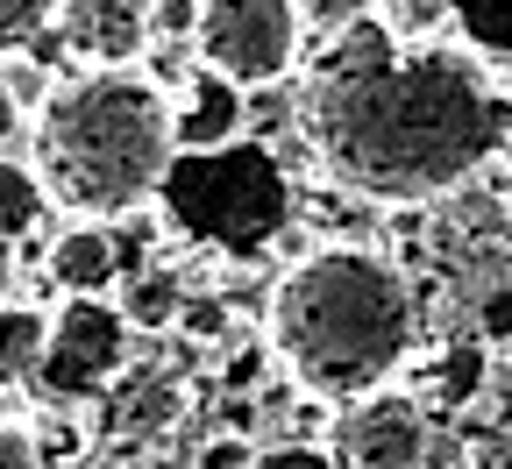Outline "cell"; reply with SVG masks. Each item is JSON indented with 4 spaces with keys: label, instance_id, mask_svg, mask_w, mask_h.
Returning a JSON list of instances; mask_svg holds the SVG:
<instances>
[{
    "label": "cell",
    "instance_id": "obj_25",
    "mask_svg": "<svg viewBox=\"0 0 512 469\" xmlns=\"http://www.w3.org/2000/svg\"><path fill=\"white\" fill-rule=\"evenodd\" d=\"M8 128H15V107H8V93H0V136H8Z\"/></svg>",
    "mask_w": 512,
    "mask_h": 469
},
{
    "label": "cell",
    "instance_id": "obj_23",
    "mask_svg": "<svg viewBox=\"0 0 512 469\" xmlns=\"http://www.w3.org/2000/svg\"><path fill=\"white\" fill-rule=\"evenodd\" d=\"M477 327H484V342H512V285L484 299V313H477Z\"/></svg>",
    "mask_w": 512,
    "mask_h": 469
},
{
    "label": "cell",
    "instance_id": "obj_15",
    "mask_svg": "<svg viewBox=\"0 0 512 469\" xmlns=\"http://www.w3.org/2000/svg\"><path fill=\"white\" fill-rule=\"evenodd\" d=\"M470 57H512V0H448Z\"/></svg>",
    "mask_w": 512,
    "mask_h": 469
},
{
    "label": "cell",
    "instance_id": "obj_24",
    "mask_svg": "<svg viewBox=\"0 0 512 469\" xmlns=\"http://www.w3.org/2000/svg\"><path fill=\"white\" fill-rule=\"evenodd\" d=\"M15 292V256H8V242H0V299Z\"/></svg>",
    "mask_w": 512,
    "mask_h": 469
},
{
    "label": "cell",
    "instance_id": "obj_14",
    "mask_svg": "<svg viewBox=\"0 0 512 469\" xmlns=\"http://www.w3.org/2000/svg\"><path fill=\"white\" fill-rule=\"evenodd\" d=\"M178 299H185V285L171 271H136V278L121 285V306L114 313H121L128 334H164L178 320Z\"/></svg>",
    "mask_w": 512,
    "mask_h": 469
},
{
    "label": "cell",
    "instance_id": "obj_6",
    "mask_svg": "<svg viewBox=\"0 0 512 469\" xmlns=\"http://www.w3.org/2000/svg\"><path fill=\"white\" fill-rule=\"evenodd\" d=\"M128 363V327L107 299H64L50 313V334H43V363H36V384L50 406H93V398L121 377Z\"/></svg>",
    "mask_w": 512,
    "mask_h": 469
},
{
    "label": "cell",
    "instance_id": "obj_3",
    "mask_svg": "<svg viewBox=\"0 0 512 469\" xmlns=\"http://www.w3.org/2000/svg\"><path fill=\"white\" fill-rule=\"evenodd\" d=\"M171 100L136 79V64L114 72H64L36 107L29 171L57 221H121L143 214L171 171Z\"/></svg>",
    "mask_w": 512,
    "mask_h": 469
},
{
    "label": "cell",
    "instance_id": "obj_19",
    "mask_svg": "<svg viewBox=\"0 0 512 469\" xmlns=\"http://www.w3.org/2000/svg\"><path fill=\"white\" fill-rule=\"evenodd\" d=\"M50 29V0H0V50H22Z\"/></svg>",
    "mask_w": 512,
    "mask_h": 469
},
{
    "label": "cell",
    "instance_id": "obj_17",
    "mask_svg": "<svg viewBox=\"0 0 512 469\" xmlns=\"http://www.w3.org/2000/svg\"><path fill=\"white\" fill-rule=\"evenodd\" d=\"M171 327H185L192 342H221V334H228V299H214V292H185Z\"/></svg>",
    "mask_w": 512,
    "mask_h": 469
},
{
    "label": "cell",
    "instance_id": "obj_21",
    "mask_svg": "<svg viewBox=\"0 0 512 469\" xmlns=\"http://www.w3.org/2000/svg\"><path fill=\"white\" fill-rule=\"evenodd\" d=\"M249 462H256L249 434H214V441H200V455H192V469H249Z\"/></svg>",
    "mask_w": 512,
    "mask_h": 469
},
{
    "label": "cell",
    "instance_id": "obj_9",
    "mask_svg": "<svg viewBox=\"0 0 512 469\" xmlns=\"http://www.w3.org/2000/svg\"><path fill=\"white\" fill-rule=\"evenodd\" d=\"M107 441H157L164 427L185 420V384L157 363H121V377L93 398Z\"/></svg>",
    "mask_w": 512,
    "mask_h": 469
},
{
    "label": "cell",
    "instance_id": "obj_16",
    "mask_svg": "<svg viewBox=\"0 0 512 469\" xmlns=\"http://www.w3.org/2000/svg\"><path fill=\"white\" fill-rule=\"evenodd\" d=\"M50 86H57L50 64H36L29 50H0V93H8L15 121H22V114H36V107L50 100Z\"/></svg>",
    "mask_w": 512,
    "mask_h": 469
},
{
    "label": "cell",
    "instance_id": "obj_12",
    "mask_svg": "<svg viewBox=\"0 0 512 469\" xmlns=\"http://www.w3.org/2000/svg\"><path fill=\"white\" fill-rule=\"evenodd\" d=\"M50 228H57V214H50V199H43L29 157H15L8 143H0V242L15 249L29 235H50Z\"/></svg>",
    "mask_w": 512,
    "mask_h": 469
},
{
    "label": "cell",
    "instance_id": "obj_4",
    "mask_svg": "<svg viewBox=\"0 0 512 469\" xmlns=\"http://www.w3.org/2000/svg\"><path fill=\"white\" fill-rule=\"evenodd\" d=\"M164 221L221 256H256L292 228V178L264 143H228V150H200V157H171L164 185H157Z\"/></svg>",
    "mask_w": 512,
    "mask_h": 469
},
{
    "label": "cell",
    "instance_id": "obj_2",
    "mask_svg": "<svg viewBox=\"0 0 512 469\" xmlns=\"http://www.w3.org/2000/svg\"><path fill=\"white\" fill-rule=\"evenodd\" d=\"M420 306L392 256L363 242L306 249L271 292V356L313 406L377 398L413 356Z\"/></svg>",
    "mask_w": 512,
    "mask_h": 469
},
{
    "label": "cell",
    "instance_id": "obj_7",
    "mask_svg": "<svg viewBox=\"0 0 512 469\" xmlns=\"http://www.w3.org/2000/svg\"><path fill=\"white\" fill-rule=\"evenodd\" d=\"M342 441L335 462L342 469H420L427 462V413L399 391H377L356 406V420H342Z\"/></svg>",
    "mask_w": 512,
    "mask_h": 469
},
{
    "label": "cell",
    "instance_id": "obj_1",
    "mask_svg": "<svg viewBox=\"0 0 512 469\" xmlns=\"http://www.w3.org/2000/svg\"><path fill=\"white\" fill-rule=\"evenodd\" d=\"M299 128L335 185L384 207H420L477 178L498 143V107L463 43L399 50L392 29L363 15L335 29Z\"/></svg>",
    "mask_w": 512,
    "mask_h": 469
},
{
    "label": "cell",
    "instance_id": "obj_22",
    "mask_svg": "<svg viewBox=\"0 0 512 469\" xmlns=\"http://www.w3.org/2000/svg\"><path fill=\"white\" fill-rule=\"evenodd\" d=\"M0 469H43V455H36L22 420H0Z\"/></svg>",
    "mask_w": 512,
    "mask_h": 469
},
{
    "label": "cell",
    "instance_id": "obj_5",
    "mask_svg": "<svg viewBox=\"0 0 512 469\" xmlns=\"http://www.w3.org/2000/svg\"><path fill=\"white\" fill-rule=\"evenodd\" d=\"M306 50V22L292 0H192V64L228 93L285 86Z\"/></svg>",
    "mask_w": 512,
    "mask_h": 469
},
{
    "label": "cell",
    "instance_id": "obj_20",
    "mask_svg": "<svg viewBox=\"0 0 512 469\" xmlns=\"http://www.w3.org/2000/svg\"><path fill=\"white\" fill-rule=\"evenodd\" d=\"M299 22H320V29H349L363 15H377V0H292Z\"/></svg>",
    "mask_w": 512,
    "mask_h": 469
},
{
    "label": "cell",
    "instance_id": "obj_8",
    "mask_svg": "<svg viewBox=\"0 0 512 469\" xmlns=\"http://www.w3.org/2000/svg\"><path fill=\"white\" fill-rule=\"evenodd\" d=\"M50 22L64 50L93 57V72H114L150 43V0H50Z\"/></svg>",
    "mask_w": 512,
    "mask_h": 469
},
{
    "label": "cell",
    "instance_id": "obj_11",
    "mask_svg": "<svg viewBox=\"0 0 512 469\" xmlns=\"http://www.w3.org/2000/svg\"><path fill=\"white\" fill-rule=\"evenodd\" d=\"M228 143H242V93H228L207 72H192L171 93V150L200 157V150H228Z\"/></svg>",
    "mask_w": 512,
    "mask_h": 469
},
{
    "label": "cell",
    "instance_id": "obj_18",
    "mask_svg": "<svg viewBox=\"0 0 512 469\" xmlns=\"http://www.w3.org/2000/svg\"><path fill=\"white\" fill-rule=\"evenodd\" d=\"M249 469H342L328 441H271V448H256Z\"/></svg>",
    "mask_w": 512,
    "mask_h": 469
},
{
    "label": "cell",
    "instance_id": "obj_13",
    "mask_svg": "<svg viewBox=\"0 0 512 469\" xmlns=\"http://www.w3.org/2000/svg\"><path fill=\"white\" fill-rule=\"evenodd\" d=\"M43 334H50V313L22 306V299H0V384H36Z\"/></svg>",
    "mask_w": 512,
    "mask_h": 469
},
{
    "label": "cell",
    "instance_id": "obj_10",
    "mask_svg": "<svg viewBox=\"0 0 512 469\" xmlns=\"http://www.w3.org/2000/svg\"><path fill=\"white\" fill-rule=\"evenodd\" d=\"M43 278L57 299H100L121 278V242L100 221H57L43 249Z\"/></svg>",
    "mask_w": 512,
    "mask_h": 469
}]
</instances>
